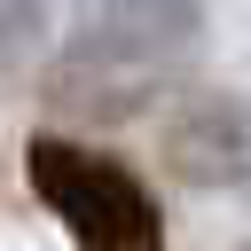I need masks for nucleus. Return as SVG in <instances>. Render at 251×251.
<instances>
[{"label":"nucleus","instance_id":"f257e3e1","mask_svg":"<svg viewBox=\"0 0 251 251\" xmlns=\"http://www.w3.org/2000/svg\"><path fill=\"white\" fill-rule=\"evenodd\" d=\"M204 47V0H71V31L47 63V102L86 126L141 118Z\"/></svg>","mask_w":251,"mask_h":251},{"label":"nucleus","instance_id":"f03ea898","mask_svg":"<svg viewBox=\"0 0 251 251\" xmlns=\"http://www.w3.org/2000/svg\"><path fill=\"white\" fill-rule=\"evenodd\" d=\"M24 180L71 227L78 251H165V212L118 157H102L86 141H63V133H31L24 141Z\"/></svg>","mask_w":251,"mask_h":251},{"label":"nucleus","instance_id":"7ed1b4c3","mask_svg":"<svg viewBox=\"0 0 251 251\" xmlns=\"http://www.w3.org/2000/svg\"><path fill=\"white\" fill-rule=\"evenodd\" d=\"M157 165L180 188H243L251 180V102L220 86H188L157 118Z\"/></svg>","mask_w":251,"mask_h":251},{"label":"nucleus","instance_id":"20e7f679","mask_svg":"<svg viewBox=\"0 0 251 251\" xmlns=\"http://www.w3.org/2000/svg\"><path fill=\"white\" fill-rule=\"evenodd\" d=\"M55 8H63V0H0V86H24V78L47 63Z\"/></svg>","mask_w":251,"mask_h":251},{"label":"nucleus","instance_id":"39448f33","mask_svg":"<svg viewBox=\"0 0 251 251\" xmlns=\"http://www.w3.org/2000/svg\"><path fill=\"white\" fill-rule=\"evenodd\" d=\"M235 251H251V235H243V243H235Z\"/></svg>","mask_w":251,"mask_h":251}]
</instances>
